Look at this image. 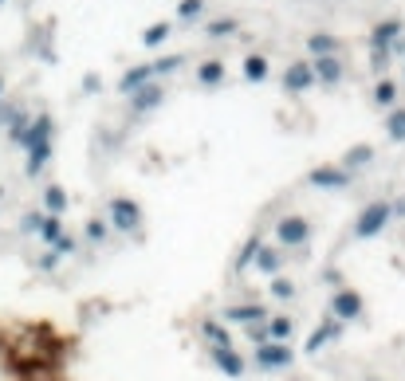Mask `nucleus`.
<instances>
[{"mask_svg": "<svg viewBox=\"0 0 405 381\" xmlns=\"http://www.w3.org/2000/svg\"><path fill=\"white\" fill-rule=\"evenodd\" d=\"M264 314H268L264 307H237V311H228V319L232 322H260Z\"/></svg>", "mask_w": 405, "mask_h": 381, "instance_id": "nucleus-4", "label": "nucleus"}, {"mask_svg": "<svg viewBox=\"0 0 405 381\" xmlns=\"http://www.w3.org/2000/svg\"><path fill=\"white\" fill-rule=\"evenodd\" d=\"M268 334H271V338H279V342H284L287 334H291V322H287V319H276V322L268 326Z\"/></svg>", "mask_w": 405, "mask_h": 381, "instance_id": "nucleus-6", "label": "nucleus"}, {"mask_svg": "<svg viewBox=\"0 0 405 381\" xmlns=\"http://www.w3.org/2000/svg\"><path fill=\"white\" fill-rule=\"evenodd\" d=\"M212 358H217V365L228 373V377H240V373H244V358L232 354L228 346H217V350H212Z\"/></svg>", "mask_w": 405, "mask_h": 381, "instance_id": "nucleus-2", "label": "nucleus"}, {"mask_svg": "<svg viewBox=\"0 0 405 381\" xmlns=\"http://www.w3.org/2000/svg\"><path fill=\"white\" fill-rule=\"evenodd\" d=\"M335 311L342 314V319H355V314L362 311V299H358V295H350V291H346V295H338V299H335Z\"/></svg>", "mask_w": 405, "mask_h": 381, "instance_id": "nucleus-3", "label": "nucleus"}, {"mask_svg": "<svg viewBox=\"0 0 405 381\" xmlns=\"http://www.w3.org/2000/svg\"><path fill=\"white\" fill-rule=\"evenodd\" d=\"M271 291H276L279 299H291V283H284V280H279V283H271Z\"/></svg>", "mask_w": 405, "mask_h": 381, "instance_id": "nucleus-7", "label": "nucleus"}, {"mask_svg": "<svg viewBox=\"0 0 405 381\" xmlns=\"http://www.w3.org/2000/svg\"><path fill=\"white\" fill-rule=\"evenodd\" d=\"M338 334V326H323V331H315V338L307 342V350H319V346H327L330 338H335Z\"/></svg>", "mask_w": 405, "mask_h": 381, "instance_id": "nucleus-5", "label": "nucleus"}, {"mask_svg": "<svg viewBox=\"0 0 405 381\" xmlns=\"http://www.w3.org/2000/svg\"><path fill=\"white\" fill-rule=\"evenodd\" d=\"M256 365L260 370H287L291 365V350L284 346V342H260V350H256Z\"/></svg>", "mask_w": 405, "mask_h": 381, "instance_id": "nucleus-1", "label": "nucleus"}]
</instances>
